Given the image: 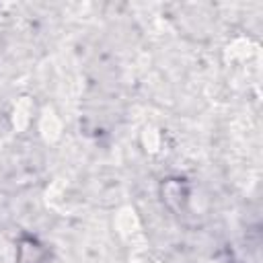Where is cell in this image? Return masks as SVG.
I'll return each instance as SVG.
<instances>
[{
    "mask_svg": "<svg viewBox=\"0 0 263 263\" xmlns=\"http://www.w3.org/2000/svg\"><path fill=\"white\" fill-rule=\"evenodd\" d=\"M160 197H162V203L173 212L185 208V203L189 199V183H187V179H183V177L164 179L162 185H160Z\"/></svg>",
    "mask_w": 263,
    "mask_h": 263,
    "instance_id": "2",
    "label": "cell"
},
{
    "mask_svg": "<svg viewBox=\"0 0 263 263\" xmlns=\"http://www.w3.org/2000/svg\"><path fill=\"white\" fill-rule=\"evenodd\" d=\"M16 263H49V251L47 247L33 234H23L16 240Z\"/></svg>",
    "mask_w": 263,
    "mask_h": 263,
    "instance_id": "1",
    "label": "cell"
}]
</instances>
